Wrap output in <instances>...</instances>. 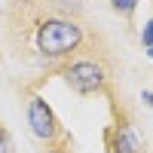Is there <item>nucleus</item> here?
Wrapping results in <instances>:
<instances>
[{
  "instance_id": "obj_10",
  "label": "nucleus",
  "mask_w": 153,
  "mask_h": 153,
  "mask_svg": "<svg viewBox=\"0 0 153 153\" xmlns=\"http://www.w3.org/2000/svg\"><path fill=\"white\" fill-rule=\"evenodd\" d=\"M147 58H153V46H147Z\"/></svg>"
},
{
  "instance_id": "obj_2",
  "label": "nucleus",
  "mask_w": 153,
  "mask_h": 153,
  "mask_svg": "<svg viewBox=\"0 0 153 153\" xmlns=\"http://www.w3.org/2000/svg\"><path fill=\"white\" fill-rule=\"evenodd\" d=\"M61 76H65V83L71 86V92L76 95H101L104 89L110 86V65L104 58H98V55H86V58H74L68 61L65 68H61Z\"/></svg>"
},
{
  "instance_id": "obj_3",
  "label": "nucleus",
  "mask_w": 153,
  "mask_h": 153,
  "mask_svg": "<svg viewBox=\"0 0 153 153\" xmlns=\"http://www.w3.org/2000/svg\"><path fill=\"white\" fill-rule=\"evenodd\" d=\"M28 126H31V135L43 144L68 141V132L61 129L55 110L49 107V101L43 95H31V101H28Z\"/></svg>"
},
{
  "instance_id": "obj_1",
  "label": "nucleus",
  "mask_w": 153,
  "mask_h": 153,
  "mask_svg": "<svg viewBox=\"0 0 153 153\" xmlns=\"http://www.w3.org/2000/svg\"><path fill=\"white\" fill-rule=\"evenodd\" d=\"M86 43V28L74 16H46L34 28V46L46 61H65Z\"/></svg>"
},
{
  "instance_id": "obj_8",
  "label": "nucleus",
  "mask_w": 153,
  "mask_h": 153,
  "mask_svg": "<svg viewBox=\"0 0 153 153\" xmlns=\"http://www.w3.org/2000/svg\"><path fill=\"white\" fill-rule=\"evenodd\" d=\"M46 153H74L71 150V138H68V141H58V144H49Z\"/></svg>"
},
{
  "instance_id": "obj_6",
  "label": "nucleus",
  "mask_w": 153,
  "mask_h": 153,
  "mask_svg": "<svg viewBox=\"0 0 153 153\" xmlns=\"http://www.w3.org/2000/svg\"><path fill=\"white\" fill-rule=\"evenodd\" d=\"M0 153H16V144H12L6 129H0Z\"/></svg>"
},
{
  "instance_id": "obj_9",
  "label": "nucleus",
  "mask_w": 153,
  "mask_h": 153,
  "mask_svg": "<svg viewBox=\"0 0 153 153\" xmlns=\"http://www.w3.org/2000/svg\"><path fill=\"white\" fill-rule=\"evenodd\" d=\"M141 101H144V104L153 110V92H141Z\"/></svg>"
},
{
  "instance_id": "obj_7",
  "label": "nucleus",
  "mask_w": 153,
  "mask_h": 153,
  "mask_svg": "<svg viewBox=\"0 0 153 153\" xmlns=\"http://www.w3.org/2000/svg\"><path fill=\"white\" fill-rule=\"evenodd\" d=\"M141 43H144V49H147V46H153V19L141 28Z\"/></svg>"
},
{
  "instance_id": "obj_4",
  "label": "nucleus",
  "mask_w": 153,
  "mask_h": 153,
  "mask_svg": "<svg viewBox=\"0 0 153 153\" xmlns=\"http://www.w3.org/2000/svg\"><path fill=\"white\" fill-rule=\"evenodd\" d=\"M104 147H107V153H147L141 135H138L135 123H132V117L126 110H120L117 117H113V123L107 126Z\"/></svg>"
},
{
  "instance_id": "obj_5",
  "label": "nucleus",
  "mask_w": 153,
  "mask_h": 153,
  "mask_svg": "<svg viewBox=\"0 0 153 153\" xmlns=\"http://www.w3.org/2000/svg\"><path fill=\"white\" fill-rule=\"evenodd\" d=\"M138 3H141V0H110V9L120 12L123 19H132V12L138 9Z\"/></svg>"
}]
</instances>
